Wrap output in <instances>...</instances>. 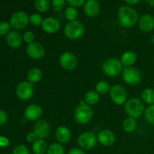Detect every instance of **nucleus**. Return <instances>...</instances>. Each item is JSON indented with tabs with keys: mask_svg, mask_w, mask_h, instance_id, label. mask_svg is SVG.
<instances>
[{
	"mask_svg": "<svg viewBox=\"0 0 154 154\" xmlns=\"http://www.w3.org/2000/svg\"><path fill=\"white\" fill-rule=\"evenodd\" d=\"M93 116V111L91 106L87 105L84 100L81 101L74 112L75 121L79 124H87L91 121Z\"/></svg>",
	"mask_w": 154,
	"mask_h": 154,
	"instance_id": "f03ea898",
	"label": "nucleus"
},
{
	"mask_svg": "<svg viewBox=\"0 0 154 154\" xmlns=\"http://www.w3.org/2000/svg\"><path fill=\"white\" fill-rule=\"evenodd\" d=\"M33 132L38 139L45 140V138H48L51 134V126L47 120H39L35 123Z\"/></svg>",
	"mask_w": 154,
	"mask_h": 154,
	"instance_id": "f8f14e48",
	"label": "nucleus"
},
{
	"mask_svg": "<svg viewBox=\"0 0 154 154\" xmlns=\"http://www.w3.org/2000/svg\"><path fill=\"white\" fill-rule=\"evenodd\" d=\"M11 25L8 22L6 21H1L0 22V35H5L9 33Z\"/></svg>",
	"mask_w": 154,
	"mask_h": 154,
	"instance_id": "f704fd0d",
	"label": "nucleus"
},
{
	"mask_svg": "<svg viewBox=\"0 0 154 154\" xmlns=\"http://www.w3.org/2000/svg\"><path fill=\"white\" fill-rule=\"evenodd\" d=\"M34 5L38 11L45 13L51 8V2L49 0H36L34 2Z\"/></svg>",
	"mask_w": 154,
	"mask_h": 154,
	"instance_id": "bb28decb",
	"label": "nucleus"
},
{
	"mask_svg": "<svg viewBox=\"0 0 154 154\" xmlns=\"http://www.w3.org/2000/svg\"><path fill=\"white\" fill-rule=\"evenodd\" d=\"M151 42L153 45H154V34L153 35V36H152V38H151Z\"/></svg>",
	"mask_w": 154,
	"mask_h": 154,
	"instance_id": "c03bdc74",
	"label": "nucleus"
},
{
	"mask_svg": "<svg viewBox=\"0 0 154 154\" xmlns=\"http://www.w3.org/2000/svg\"><path fill=\"white\" fill-rule=\"evenodd\" d=\"M144 118L146 121L151 125H154V105H149L144 111Z\"/></svg>",
	"mask_w": 154,
	"mask_h": 154,
	"instance_id": "7c9ffc66",
	"label": "nucleus"
},
{
	"mask_svg": "<svg viewBox=\"0 0 154 154\" xmlns=\"http://www.w3.org/2000/svg\"><path fill=\"white\" fill-rule=\"evenodd\" d=\"M66 2L69 5V6L77 8H80L81 6H84L85 1L84 0H68Z\"/></svg>",
	"mask_w": 154,
	"mask_h": 154,
	"instance_id": "e433bc0d",
	"label": "nucleus"
},
{
	"mask_svg": "<svg viewBox=\"0 0 154 154\" xmlns=\"http://www.w3.org/2000/svg\"><path fill=\"white\" fill-rule=\"evenodd\" d=\"M117 19L121 26L130 28L138 20V14L135 9L129 5H122L117 12Z\"/></svg>",
	"mask_w": 154,
	"mask_h": 154,
	"instance_id": "f257e3e1",
	"label": "nucleus"
},
{
	"mask_svg": "<svg viewBox=\"0 0 154 154\" xmlns=\"http://www.w3.org/2000/svg\"><path fill=\"white\" fill-rule=\"evenodd\" d=\"M110 97L111 101L117 105H123L126 102L127 93L124 87L120 84H115L112 86L110 90Z\"/></svg>",
	"mask_w": 154,
	"mask_h": 154,
	"instance_id": "9d476101",
	"label": "nucleus"
},
{
	"mask_svg": "<svg viewBox=\"0 0 154 154\" xmlns=\"http://www.w3.org/2000/svg\"><path fill=\"white\" fill-rule=\"evenodd\" d=\"M12 154H30V153L28 147L25 144H21L14 147Z\"/></svg>",
	"mask_w": 154,
	"mask_h": 154,
	"instance_id": "72a5a7b5",
	"label": "nucleus"
},
{
	"mask_svg": "<svg viewBox=\"0 0 154 154\" xmlns=\"http://www.w3.org/2000/svg\"><path fill=\"white\" fill-rule=\"evenodd\" d=\"M60 64L62 67L67 71H72L78 66V59L72 52L66 51L63 53L60 57Z\"/></svg>",
	"mask_w": 154,
	"mask_h": 154,
	"instance_id": "9b49d317",
	"label": "nucleus"
},
{
	"mask_svg": "<svg viewBox=\"0 0 154 154\" xmlns=\"http://www.w3.org/2000/svg\"><path fill=\"white\" fill-rule=\"evenodd\" d=\"M64 14L66 19L69 20V22H71V21L77 20V18L78 17V11L75 8L69 6L65 10Z\"/></svg>",
	"mask_w": 154,
	"mask_h": 154,
	"instance_id": "c85d7f7f",
	"label": "nucleus"
},
{
	"mask_svg": "<svg viewBox=\"0 0 154 154\" xmlns=\"http://www.w3.org/2000/svg\"><path fill=\"white\" fill-rule=\"evenodd\" d=\"M10 145V140L5 136L0 135V147H7Z\"/></svg>",
	"mask_w": 154,
	"mask_h": 154,
	"instance_id": "4c0bfd02",
	"label": "nucleus"
},
{
	"mask_svg": "<svg viewBox=\"0 0 154 154\" xmlns=\"http://www.w3.org/2000/svg\"><path fill=\"white\" fill-rule=\"evenodd\" d=\"M146 3L151 7H154V0H147Z\"/></svg>",
	"mask_w": 154,
	"mask_h": 154,
	"instance_id": "37998d69",
	"label": "nucleus"
},
{
	"mask_svg": "<svg viewBox=\"0 0 154 154\" xmlns=\"http://www.w3.org/2000/svg\"><path fill=\"white\" fill-rule=\"evenodd\" d=\"M42 27V29L46 33L54 34L60 30V23L57 18L53 17H48L44 19Z\"/></svg>",
	"mask_w": 154,
	"mask_h": 154,
	"instance_id": "2eb2a0df",
	"label": "nucleus"
},
{
	"mask_svg": "<svg viewBox=\"0 0 154 154\" xmlns=\"http://www.w3.org/2000/svg\"><path fill=\"white\" fill-rule=\"evenodd\" d=\"M6 42L11 48H18L23 42V36L17 31H11L6 35Z\"/></svg>",
	"mask_w": 154,
	"mask_h": 154,
	"instance_id": "aec40b11",
	"label": "nucleus"
},
{
	"mask_svg": "<svg viewBox=\"0 0 154 154\" xmlns=\"http://www.w3.org/2000/svg\"><path fill=\"white\" fill-rule=\"evenodd\" d=\"M48 145L44 139H38L32 146L34 154H45L48 151Z\"/></svg>",
	"mask_w": 154,
	"mask_h": 154,
	"instance_id": "5701e85b",
	"label": "nucleus"
},
{
	"mask_svg": "<svg viewBox=\"0 0 154 154\" xmlns=\"http://www.w3.org/2000/svg\"><path fill=\"white\" fill-rule=\"evenodd\" d=\"M68 154H86V153L83 149L78 148V147H73V148L69 150Z\"/></svg>",
	"mask_w": 154,
	"mask_h": 154,
	"instance_id": "a19ab883",
	"label": "nucleus"
},
{
	"mask_svg": "<svg viewBox=\"0 0 154 154\" xmlns=\"http://www.w3.org/2000/svg\"><path fill=\"white\" fill-rule=\"evenodd\" d=\"M98 141L105 147H111L115 142V135L114 132L108 129H103L97 135Z\"/></svg>",
	"mask_w": 154,
	"mask_h": 154,
	"instance_id": "dca6fc26",
	"label": "nucleus"
},
{
	"mask_svg": "<svg viewBox=\"0 0 154 154\" xmlns=\"http://www.w3.org/2000/svg\"><path fill=\"white\" fill-rule=\"evenodd\" d=\"M102 72L108 77H117L123 72V66L119 59L108 58L102 65Z\"/></svg>",
	"mask_w": 154,
	"mask_h": 154,
	"instance_id": "20e7f679",
	"label": "nucleus"
},
{
	"mask_svg": "<svg viewBox=\"0 0 154 154\" xmlns=\"http://www.w3.org/2000/svg\"><path fill=\"white\" fill-rule=\"evenodd\" d=\"M43 109L36 104H32L27 106L24 111V116L29 121H38L42 117Z\"/></svg>",
	"mask_w": 154,
	"mask_h": 154,
	"instance_id": "4468645a",
	"label": "nucleus"
},
{
	"mask_svg": "<svg viewBox=\"0 0 154 154\" xmlns=\"http://www.w3.org/2000/svg\"><path fill=\"white\" fill-rule=\"evenodd\" d=\"M96 91L99 94L105 95L106 93H108V92H110L111 90V87H110V84H108L107 81H100L96 84Z\"/></svg>",
	"mask_w": 154,
	"mask_h": 154,
	"instance_id": "cd10ccee",
	"label": "nucleus"
},
{
	"mask_svg": "<svg viewBox=\"0 0 154 154\" xmlns=\"http://www.w3.org/2000/svg\"><path fill=\"white\" fill-rule=\"evenodd\" d=\"M125 2L130 6V5H135L138 4V3L141 2V1H140V0H125Z\"/></svg>",
	"mask_w": 154,
	"mask_h": 154,
	"instance_id": "79ce46f5",
	"label": "nucleus"
},
{
	"mask_svg": "<svg viewBox=\"0 0 154 154\" xmlns=\"http://www.w3.org/2000/svg\"><path fill=\"white\" fill-rule=\"evenodd\" d=\"M145 106L141 99L132 98L125 103L124 110L129 117L136 119L141 117L145 111Z\"/></svg>",
	"mask_w": 154,
	"mask_h": 154,
	"instance_id": "7ed1b4c3",
	"label": "nucleus"
},
{
	"mask_svg": "<svg viewBox=\"0 0 154 154\" xmlns=\"http://www.w3.org/2000/svg\"><path fill=\"white\" fill-rule=\"evenodd\" d=\"M137 122L135 119L128 117L123 121V129L124 132L127 133H132L136 129Z\"/></svg>",
	"mask_w": 154,
	"mask_h": 154,
	"instance_id": "a878e982",
	"label": "nucleus"
},
{
	"mask_svg": "<svg viewBox=\"0 0 154 154\" xmlns=\"http://www.w3.org/2000/svg\"><path fill=\"white\" fill-rule=\"evenodd\" d=\"M141 100L149 105H154V90L152 88H145L141 93Z\"/></svg>",
	"mask_w": 154,
	"mask_h": 154,
	"instance_id": "393cba45",
	"label": "nucleus"
},
{
	"mask_svg": "<svg viewBox=\"0 0 154 154\" xmlns=\"http://www.w3.org/2000/svg\"><path fill=\"white\" fill-rule=\"evenodd\" d=\"M29 22V17L26 12L19 11L11 15L10 18L11 26L15 29H23L28 26Z\"/></svg>",
	"mask_w": 154,
	"mask_h": 154,
	"instance_id": "6e6552de",
	"label": "nucleus"
},
{
	"mask_svg": "<svg viewBox=\"0 0 154 154\" xmlns=\"http://www.w3.org/2000/svg\"><path fill=\"white\" fill-rule=\"evenodd\" d=\"M42 77H43V72L38 68H32L29 69L26 75L27 81L32 84L39 82L42 79Z\"/></svg>",
	"mask_w": 154,
	"mask_h": 154,
	"instance_id": "4be33fe9",
	"label": "nucleus"
},
{
	"mask_svg": "<svg viewBox=\"0 0 154 154\" xmlns=\"http://www.w3.org/2000/svg\"><path fill=\"white\" fill-rule=\"evenodd\" d=\"M8 120V114L5 111L0 110V126H3Z\"/></svg>",
	"mask_w": 154,
	"mask_h": 154,
	"instance_id": "58836bf2",
	"label": "nucleus"
},
{
	"mask_svg": "<svg viewBox=\"0 0 154 154\" xmlns=\"http://www.w3.org/2000/svg\"><path fill=\"white\" fill-rule=\"evenodd\" d=\"M142 75L141 72L136 68L124 67L123 70V79L126 84L129 85H137L141 81Z\"/></svg>",
	"mask_w": 154,
	"mask_h": 154,
	"instance_id": "0eeeda50",
	"label": "nucleus"
},
{
	"mask_svg": "<svg viewBox=\"0 0 154 154\" xmlns=\"http://www.w3.org/2000/svg\"><path fill=\"white\" fill-rule=\"evenodd\" d=\"M97 135L93 132H85L80 135L78 138V144L81 149L90 150L94 148L97 144Z\"/></svg>",
	"mask_w": 154,
	"mask_h": 154,
	"instance_id": "423d86ee",
	"label": "nucleus"
},
{
	"mask_svg": "<svg viewBox=\"0 0 154 154\" xmlns=\"http://www.w3.org/2000/svg\"><path fill=\"white\" fill-rule=\"evenodd\" d=\"M34 94V84L24 81L20 83L16 88V95L18 99L26 101L31 99Z\"/></svg>",
	"mask_w": 154,
	"mask_h": 154,
	"instance_id": "1a4fd4ad",
	"label": "nucleus"
},
{
	"mask_svg": "<svg viewBox=\"0 0 154 154\" xmlns=\"http://www.w3.org/2000/svg\"><path fill=\"white\" fill-rule=\"evenodd\" d=\"M26 52L30 58L33 59V60H40L45 55V50L42 44L37 42H34L27 45Z\"/></svg>",
	"mask_w": 154,
	"mask_h": 154,
	"instance_id": "ddd939ff",
	"label": "nucleus"
},
{
	"mask_svg": "<svg viewBox=\"0 0 154 154\" xmlns=\"http://www.w3.org/2000/svg\"><path fill=\"white\" fill-rule=\"evenodd\" d=\"M56 138L60 144H67L72 138V132L70 129L64 126H59L55 132Z\"/></svg>",
	"mask_w": 154,
	"mask_h": 154,
	"instance_id": "6ab92c4d",
	"label": "nucleus"
},
{
	"mask_svg": "<svg viewBox=\"0 0 154 154\" xmlns=\"http://www.w3.org/2000/svg\"><path fill=\"white\" fill-rule=\"evenodd\" d=\"M23 40L29 45L32 42H35V35L31 31H26L24 32L23 35Z\"/></svg>",
	"mask_w": 154,
	"mask_h": 154,
	"instance_id": "c9c22d12",
	"label": "nucleus"
},
{
	"mask_svg": "<svg viewBox=\"0 0 154 154\" xmlns=\"http://www.w3.org/2000/svg\"><path fill=\"white\" fill-rule=\"evenodd\" d=\"M47 154H65V149L60 143H53L48 147Z\"/></svg>",
	"mask_w": 154,
	"mask_h": 154,
	"instance_id": "c756f323",
	"label": "nucleus"
},
{
	"mask_svg": "<svg viewBox=\"0 0 154 154\" xmlns=\"http://www.w3.org/2000/svg\"><path fill=\"white\" fill-rule=\"evenodd\" d=\"M138 26L144 32H150L154 29V17L146 14L142 15L138 20Z\"/></svg>",
	"mask_w": 154,
	"mask_h": 154,
	"instance_id": "a211bd4d",
	"label": "nucleus"
},
{
	"mask_svg": "<svg viewBox=\"0 0 154 154\" xmlns=\"http://www.w3.org/2000/svg\"><path fill=\"white\" fill-rule=\"evenodd\" d=\"M85 32V26L84 23L79 20L69 22L64 28V34L71 40H77L84 35Z\"/></svg>",
	"mask_w": 154,
	"mask_h": 154,
	"instance_id": "39448f33",
	"label": "nucleus"
},
{
	"mask_svg": "<svg viewBox=\"0 0 154 154\" xmlns=\"http://www.w3.org/2000/svg\"><path fill=\"white\" fill-rule=\"evenodd\" d=\"M84 13L89 17H95L101 11V5L96 0H87L84 5Z\"/></svg>",
	"mask_w": 154,
	"mask_h": 154,
	"instance_id": "f3484780",
	"label": "nucleus"
},
{
	"mask_svg": "<svg viewBox=\"0 0 154 154\" xmlns=\"http://www.w3.org/2000/svg\"><path fill=\"white\" fill-rule=\"evenodd\" d=\"M38 139V137L36 136V135L33 132H29V133L26 135V141H28L29 143H32L33 144V143H34L35 141H37Z\"/></svg>",
	"mask_w": 154,
	"mask_h": 154,
	"instance_id": "ea45409f",
	"label": "nucleus"
},
{
	"mask_svg": "<svg viewBox=\"0 0 154 154\" xmlns=\"http://www.w3.org/2000/svg\"><path fill=\"white\" fill-rule=\"evenodd\" d=\"M137 55L135 52L132 51H128L123 53L120 57V62L125 67H131L137 61Z\"/></svg>",
	"mask_w": 154,
	"mask_h": 154,
	"instance_id": "412c9836",
	"label": "nucleus"
},
{
	"mask_svg": "<svg viewBox=\"0 0 154 154\" xmlns=\"http://www.w3.org/2000/svg\"><path fill=\"white\" fill-rule=\"evenodd\" d=\"M44 19L40 14L34 13L30 15L29 17V22L34 26H42L43 23Z\"/></svg>",
	"mask_w": 154,
	"mask_h": 154,
	"instance_id": "2f4dec72",
	"label": "nucleus"
},
{
	"mask_svg": "<svg viewBox=\"0 0 154 154\" xmlns=\"http://www.w3.org/2000/svg\"><path fill=\"white\" fill-rule=\"evenodd\" d=\"M66 2L64 0H54L51 2V6L55 11H61L65 7Z\"/></svg>",
	"mask_w": 154,
	"mask_h": 154,
	"instance_id": "473e14b6",
	"label": "nucleus"
},
{
	"mask_svg": "<svg viewBox=\"0 0 154 154\" xmlns=\"http://www.w3.org/2000/svg\"><path fill=\"white\" fill-rule=\"evenodd\" d=\"M100 100L99 94L96 90H90L84 95V101L89 105H93L97 104Z\"/></svg>",
	"mask_w": 154,
	"mask_h": 154,
	"instance_id": "b1692460",
	"label": "nucleus"
}]
</instances>
